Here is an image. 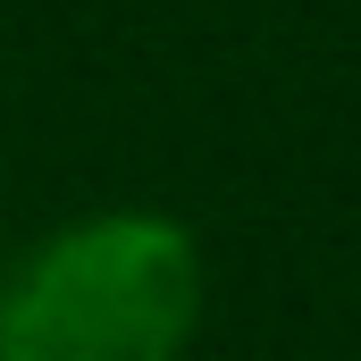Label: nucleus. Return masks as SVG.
Here are the masks:
<instances>
[{"mask_svg": "<svg viewBox=\"0 0 361 361\" xmlns=\"http://www.w3.org/2000/svg\"><path fill=\"white\" fill-rule=\"evenodd\" d=\"M202 244L169 210H92L0 269V361H185Z\"/></svg>", "mask_w": 361, "mask_h": 361, "instance_id": "obj_1", "label": "nucleus"}]
</instances>
